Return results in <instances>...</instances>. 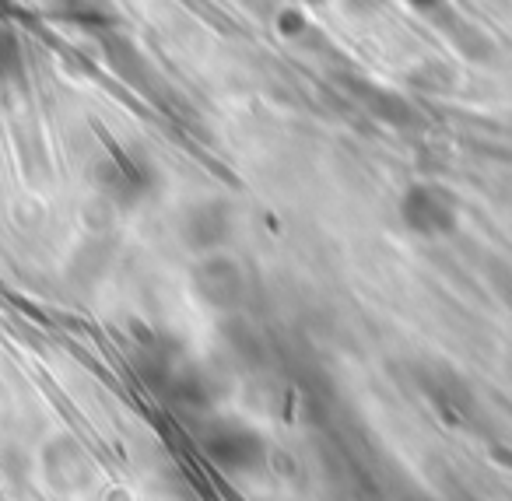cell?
Masks as SVG:
<instances>
[{"mask_svg": "<svg viewBox=\"0 0 512 501\" xmlns=\"http://www.w3.org/2000/svg\"><path fill=\"white\" fill-rule=\"evenodd\" d=\"M22 46H18V36L8 29V25H0V74L11 78V74H22Z\"/></svg>", "mask_w": 512, "mask_h": 501, "instance_id": "cell-3", "label": "cell"}, {"mask_svg": "<svg viewBox=\"0 0 512 501\" xmlns=\"http://www.w3.org/2000/svg\"><path fill=\"white\" fill-rule=\"evenodd\" d=\"M404 218L411 221L418 232H446L456 221L453 200L446 197L435 186H421V190H411L404 200Z\"/></svg>", "mask_w": 512, "mask_h": 501, "instance_id": "cell-1", "label": "cell"}, {"mask_svg": "<svg viewBox=\"0 0 512 501\" xmlns=\"http://www.w3.org/2000/svg\"><path fill=\"white\" fill-rule=\"evenodd\" d=\"M207 445H211L214 456H218L225 466H232V470H249L256 459L264 456V445L256 442V435L235 428V424H225L218 435H211Z\"/></svg>", "mask_w": 512, "mask_h": 501, "instance_id": "cell-2", "label": "cell"}]
</instances>
